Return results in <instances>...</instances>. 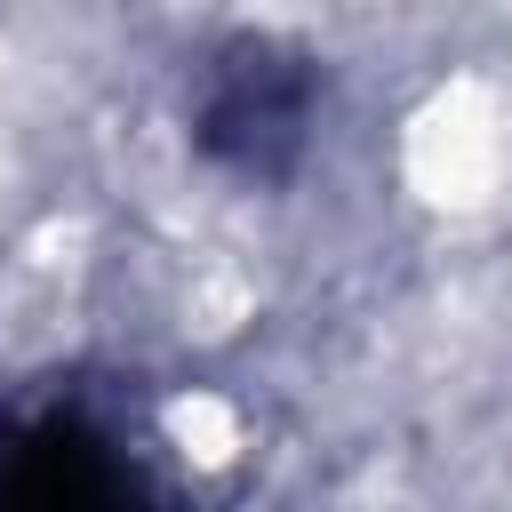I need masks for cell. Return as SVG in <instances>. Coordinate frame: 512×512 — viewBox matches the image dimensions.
I'll use <instances>...</instances> for the list:
<instances>
[{
  "label": "cell",
  "instance_id": "obj_2",
  "mask_svg": "<svg viewBox=\"0 0 512 512\" xmlns=\"http://www.w3.org/2000/svg\"><path fill=\"white\" fill-rule=\"evenodd\" d=\"M160 440L176 448V464H184V472H232V464H240V448H248V416H240L224 392L184 384V392H168V400H160Z\"/></svg>",
  "mask_w": 512,
  "mask_h": 512
},
{
  "label": "cell",
  "instance_id": "obj_3",
  "mask_svg": "<svg viewBox=\"0 0 512 512\" xmlns=\"http://www.w3.org/2000/svg\"><path fill=\"white\" fill-rule=\"evenodd\" d=\"M240 320H248V280H240V272H224V264H208V272L184 288V336L224 344Z\"/></svg>",
  "mask_w": 512,
  "mask_h": 512
},
{
  "label": "cell",
  "instance_id": "obj_1",
  "mask_svg": "<svg viewBox=\"0 0 512 512\" xmlns=\"http://www.w3.org/2000/svg\"><path fill=\"white\" fill-rule=\"evenodd\" d=\"M400 176L424 208L472 216L512 184V104L488 80H440L400 128Z\"/></svg>",
  "mask_w": 512,
  "mask_h": 512
}]
</instances>
